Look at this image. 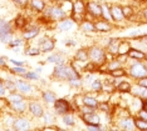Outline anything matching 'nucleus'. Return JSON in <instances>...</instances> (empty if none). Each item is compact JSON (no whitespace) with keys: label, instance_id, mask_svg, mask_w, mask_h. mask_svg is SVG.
Masks as SVG:
<instances>
[{"label":"nucleus","instance_id":"f257e3e1","mask_svg":"<svg viewBox=\"0 0 147 131\" xmlns=\"http://www.w3.org/2000/svg\"><path fill=\"white\" fill-rule=\"evenodd\" d=\"M14 25L8 21L5 18H0V41L3 44H9L13 40L14 34Z\"/></svg>","mask_w":147,"mask_h":131},{"label":"nucleus","instance_id":"f03ea898","mask_svg":"<svg viewBox=\"0 0 147 131\" xmlns=\"http://www.w3.org/2000/svg\"><path fill=\"white\" fill-rule=\"evenodd\" d=\"M88 55H89V60L92 63H94L97 66L105 65L107 61L106 50L101 48V46H91L88 49Z\"/></svg>","mask_w":147,"mask_h":131},{"label":"nucleus","instance_id":"7ed1b4c3","mask_svg":"<svg viewBox=\"0 0 147 131\" xmlns=\"http://www.w3.org/2000/svg\"><path fill=\"white\" fill-rule=\"evenodd\" d=\"M44 15H47L48 18L54 20V21H59V20H62V19H64L68 16L64 13V10H63L59 5H51V6H48V8H45Z\"/></svg>","mask_w":147,"mask_h":131},{"label":"nucleus","instance_id":"20e7f679","mask_svg":"<svg viewBox=\"0 0 147 131\" xmlns=\"http://www.w3.org/2000/svg\"><path fill=\"white\" fill-rule=\"evenodd\" d=\"M128 75L136 80L141 79L147 75V66L142 63H133V64H131V66H129Z\"/></svg>","mask_w":147,"mask_h":131},{"label":"nucleus","instance_id":"39448f33","mask_svg":"<svg viewBox=\"0 0 147 131\" xmlns=\"http://www.w3.org/2000/svg\"><path fill=\"white\" fill-rule=\"evenodd\" d=\"M52 78L58 81H68V64H55Z\"/></svg>","mask_w":147,"mask_h":131},{"label":"nucleus","instance_id":"423d86ee","mask_svg":"<svg viewBox=\"0 0 147 131\" xmlns=\"http://www.w3.org/2000/svg\"><path fill=\"white\" fill-rule=\"evenodd\" d=\"M54 105V112L55 115L58 116H62L67 112H72L73 111V107H72V104L69 101H67L65 99H57L55 102L53 104Z\"/></svg>","mask_w":147,"mask_h":131},{"label":"nucleus","instance_id":"0eeeda50","mask_svg":"<svg viewBox=\"0 0 147 131\" xmlns=\"http://www.w3.org/2000/svg\"><path fill=\"white\" fill-rule=\"evenodd\" d=\"M40 33V26L39 25H35V24H28L23 29V34H22V38L25 40V41H29V40H33L35 39L36 36L39 35Z\"/></svg>","mask_w":147,"mask_h":131},{"label":"nucleus","instance_id":"6e6552de","mask_svg":"<svg viewBox=\"0 0 147 131\" xmlns=\"http://www.w3.org/2000/svg\"><path fill=\"white\" fill-rule=\"evenodd\" d=\"M38 48L40 49L42 53H49L53 51L55 48V43L52 38H48V36H43L38 40Z\"/></svg>","mask_w":147,"mask_h":131},{"label":"nucleus","instance_id":"1a4fd4ad","mask_svg":"<svg viewBox=\"0 0 147 131\" xmlns=\"http://www.w3.org/2000/svg\"><path fill=\"white\" fill-rule=\"evenodd\" d=\"M11 127L15 131H26L32 127V121L26 117H15Z\"/></svg>","mask_w":147,"mask_h":131},{"label":"nucleus","instance_id":"9d476101","mask_svg":"<svg viewBox=\"0 0 147 131\" xmlns=\"http://www.w3.org/2000/svg\"><path fill=\"white\" fill-rule=\"evenodd\" d=\"M81 115V119L84 121V124L87 125H94V126H101V117H99L98 114H96V111L93 112H88V114H82L79 112Z\"/></svg>","mask_w":147,"mask_h":131},{"label":"nucleus","instance_id":"9b49d317","mask_svg":"<svg viewBox=\"0 0 147 131\" xmlns=\"http://www.w3.org/2000/svg\"><path fill=\"white\" fill-rule=\"evenodd\" d=\"M86 10L92 18H102V6L97 1L86 3Z\"/></svg>","mask_w":147,"mask_h":131},{"label":"nucleus","instance_id":"f8f14e48","mask_svg":"<svg viewBox=\"0 0 147 131\" xmlns=\"http://www.w3.org/2000/svg\"><path fill=\"white\" fill-rule=\"evenodd\" d=\"M28 109L30 114L34 117H38V119H42L43 115H44V107L42 106V104L39 101H29L28 102Z\"/></svg>","mask_w":147,"mask_h":131},{"label":"nucleus","instance_id":"ddd939ff","mask_svg":"<svg viewBox=\"0 0 147 131\" xmlns=\"http://www.w3.org/2000/svg\"><path fill=\"white\" fill-rule=\"evenodd\" d=\"M74 25H76V20L72 16H67V18L59 20L58 24H57V28L61 31H69V30L74 28Z\"/></svg>","mask_w":147,"mask_h":131},{"label":"nucleus","instance_id":"4468645a","mask_svg":"<svg viewBox=\"0 0 147 131\" xmlns=\"http://www.w3.org/2000/svg\"><path fill=\"white\" fill-rule=\"evenodd\" d=\"M87 10H86V4L83 0H76L73 3V14H72V18L74 19L76 16H83L86 15Z\"/></svg>","mask_w":147,"mask_h":131},{"label":"nucleus","instance_id":"2eb2a0df","mask_svg":"<svg viewBox=\"0 0 147 131\" xmlns=\"http://www.w3.org/2000/svg\"><path fill=\"white\" fill-rule=\"evenodd\" d=\"M118 126L122 130H135L136 125H135V119L131 116H126L123 119L118 120Z\"/></svg>","mask_w":147,"mask_h":131},{"label":"nucleus","instance_id":"dca6fc26","mask_svg":"<svg viewBox=\"0 0 147 131\" xmlns=\"http://www.w3.org/2000/svg\"><path fill=\"white\" fill-rule=\"evenodd\" d=\"M16 90L22 94H30L33 91V85L29 84V81H25V80H20L16 79Z\"/></svg>","mask_w":147,"mask_h":131},{"label":"nucleus","instance_id":"f3484780","mask_svg":"<svg viewBox=\"0 0 147 131\" xmlns=\"http://www.w3.org/2000/svg\"><path fill=\"white\" fill-rule=\"evenodd\" d=\"M111 8V15H112V20L116 23H119L122 20H125V15H123L122 11V6L119 5H112L109 6Z\"/></svg>","mask_w":147,"mask_h":131},{"label":"nucleus","instance_id":"a211bd4d","mask_svg":"<svg viewBox=\"0 0 147 131\" xmlns=\"http://www.w3.org/2000/svg\"><path fill=\"white\" fill-rule=\"evenodd\" d=\"M9 107H10V110H13L15 114H23L28 109V102H26L25 100H22V101H18V102H10L9 104Z\"/></svg>","mask_w":147,"mask_h":131},{"label":"nucleus","instance_id":"6ab92c4d","mask_svg":"<svg viewBox=\"0 0 147 131\" xmlns=\"http://www.w3.org/2000/svg\"><path fill=\"white\" fill-rule=\"evenodd\" d=\"M94 28H96V31L98 33H108L112 30V25L109 24L108 20H98V21L94 23Z\"/></svg>","mask_w":147,"mask_h":131},{"label":"nucleus","instance_id":"aec40b11","mask_svg":"<svg viewBox=\"0 0 147 131\" xmlns=\"http://www.w3.org/2000/svg\"><path fill=\"white\" fill-rule=\"evenodd\" d=\"M122 40L119 39H109L108 44H107V49H108L109 54L112 55H118V49H119V44H121Z\"/></svg>","mask_w":147,"mask_h":131},{"label":"nucleus","instance_id":"412c9836","mask_svg":"<svg viewBox=\"0 0 147 131\" xmlns=\"http://www.w3.org/2000/svg\"><path fill=\"white\" fill-rule=\"evenodd\" d=\"M128 58L133 59V60H145L146 59V53L142 51V50L131 48L128 51Z\"/></svg>","mask_w":147,"mask_h":131},{"label":"nucleus","instance_id":"4be33fe9","mask_svg":"<svg viewBox=\"0 0 147 131\" xmlns=\"http://www.w3.org/2000/svg\"><path fill=\"white\" fill-rule=\"evenodd\" d=\"M74 59L78 60L79 63H86V61H88V59H89L88 49H87V48H81V49H78V50H77V53H76V55H74Z\"/></svg>","mask_w":147,"mask_h":131},{"label":"nucleus","instance_id":"5701e85b","mask_svg":"<svg viewBox=\"0 0 147 131\" xmlns=\"http://www.w3.org/2000/svg\"><path fill=\"white\" fill-rule=\"evenodd\" d=\"M30 6L34 11L43 13L47 8V4H45V0H30Z\"/></svg>","mask_w":147,"mask_h":131},{"label":"nucleus","instance_id":"b1692460","mask_svg":"<svg viewBox=\"0 0 147 131\" xmlns=\"http://www.w3.org/2000/svg\"><path fill=\"white\" fill-rule=\"evenodd\" d=\"M47 63H51V64H63L65 63V59L63 56L62 53H57V54H52L47 58Z\"/></svg>","mask_w":147,"mask_h":131},{"label":"nucleus","instance_id":"393cba45","mask_svg":"<svg viewBox=\"0 0 147 131\" xmlns=\"http://www.w3.org/2000/svg\"><path fill=\"white\" fill-rule=\"evenodd\" d=\"M83 104L97 110L98 109V105H99V101L97 97H93V96H89V95H83Z\"/></svg>","mask_w":147,"mask_h":131},{"label":"nucleus","instance_id":"a878e982","mask_svg":"<svg viewBox=\"0 0 147 131\" xmlns=\"http://www.w3.org/2000/svg\"><path fill=\"white\" fill-rule=\"evenodd\" d=\"M22 100H25V97H24V95L19 94L18 90L9 92V95L6 96V101H8L9 104L10 102H18V101H22Z\"/></svg>","mask_w":147,"mask_h":131},{"label":"nucleus","instance_id":"bb28decb","mask_svg":"<svg viewBox=\"0 0 147 131\" xmlns=\"http://www.w3.org/2000/svg\"><path fill=\"white\" fill-rule=\"evenodd\" d=\"M62 122L68 127H73L76 125V117L72 112H67L64 115H62Z\"/></svg>","mask_w":147,"mask_h":131},{"label":"nucleus","instance_id":"cd10ccee","mask_svg":"<svg viewBox=\"0 0 147 131\" xmlns=\"http://www.w3.org/2000/svg\"><path fill=\"white\" fill-rule=\"evenodd\" d=\"M42 97H43V100H44L45 104H54L55 100H57L55 92L51 91V90H45V91H43Z\"/></svg>","mask_w":147,"mask_h":131},{"label":"nucleus","instance_id":"c85d7f7f","mask_svg":"<svg viewBox=\"0 0 147 131\" xmlns=\"http://www.w3.org/2000/svg\"><path fill=\"white\" fill-rule=\"evenodd\" d=\"M59 6L64 10V13L68 16H72L73 14V3L71 0H64V1H61L59 3Z\"/></svg>","mask_w":147,"mask_h":131},{"label":"nucleus","instance_id":"c756f323","mask_svg":"<svg viewBox=\"0 0 147 131\" xmlns=\"http://www.w3.org/2000/svg\"><path fill=\"white\" fill-rule=\"evenodd\" d=\"M13 25H14L15 29H24L26 25H28V20H26L23 15H18L14 20V23H13Z\"/></svg>","mask_w":147,"mask_h":131},{"label":"nucleus","instance_id":"7c9ffc66","mask_svg":"<svg viewBox=\"0 0 147 131\" xmlns=\"http://www.w3.org/2000/svg\"><path fill=\"white\" fill-rule=\"evenodd\" d=\"M81 29H82V31H84V33H93V31H96L94 23L88 21V20H83V21L81 23Z\"/></svg>","mask_w":147,"mask_h":131},{"label":"nucleus","instance_id":"2f4dec72","mask_svg":"<svg viewBox=\"0 0 147 131\" xmlns=\"http://www.w3.org/2000/svg\"><path fill=\"white\" fill-rule=\"evenodd\" d=\"M116 89L118 90L119 92H129L131 91V89H132V86H131V84H129L128 81H121V82H118L116 85Z\"/></svg>","mask_w":147,"mask_h":131},{"label":"nucleus","instance_id":"473e14b6","mask_svg":"<svg viewBox=\"0 0 147 131\" xmlns=\"http://www.w3.org/2000/svg\"><path fill=\"white\" fill-rule=\"evenodd\" d=\"M101 6H102V18L105 19V20H108V21H111V20H112L111 8H109V6L107 5L106 3H102Z\"/></svg>","mask_w":147,"mask_h":131},{"label":"nucleus","instance_id":"72a5a7b5","mask_svg":"<svg viewBox=\"0 0 147 131\" xmlns=\"http://www.w3.org/2000/svg\"><path fill=\"white\" fill-rule=\"evenodd\" d=\"M91 89L96 92H102L103 91V81L99 79H94L91 82Z\"/></svg>","mask_w":147,"mask_h":131},{"label":"nucleus","instance_id":"f704fd0d","mask_svg":"<svg viewBox=\"0 0 147 131\" xmlns=\"http://www.w3.org/2000/svg\"><path fill=\"white\" fill-rule=\"evenodd\" d=\"M23 78L29 80V81H39V80H40V75L36 71H26L24 75H23Z\"/></svg>","mask_w":147,"mask_h":131},{"label":"nucleus","instance_id":"c9c22d12","mask_svg":"<svg viewBox=\"0 0 147 131\" xmlns=\"http://www.w3.org/2000/svg\"><path fill=\"white\" fill-rule=\"evenodd\" d=\"M109 75H111L113 79H118V78H123V76L128 75V74L126 72V70L123 68H118V69H115V70H112V71H109Z\"/></svg>","mask_w":147,"mask_h":131},{"label":"nucleus","instance_id":"e433bc0d","mask_svg":"<svg viewBox=\"0 0 147 131\" xmlns=\"http://www.w3.org/2000/svg\"><path fill=\"white\" fill-rule=\"evenodd\" d=\"M135 125H136V129L138 130H142V131H146L147 130V120L142 119V117H136L135 119Z\"/></svg>","mask_w":147,"mask_h":131},{"label":"nucleus","instance_id":"4c0bfd02","mask_svg":"<svg viewBox=\"0 0 147 131\" xmlns=\"http://www.w3.org/2000/svg\"><path fill=\"white\" fill-rule=\"evenodd\" d=\"M42 119L44 120V124H45V125H53V124H54V121H55L54 114H52L51 111L44 112V115H43Z\"/></svg>","mask_w":147,"mask_h":131},{"label":"nucleus","instance_id":"58836bf2","mask_svg":"<svg viewBox=\"0 0 147 131\" xmlns=\"http://www.w3.org/2000/svg\"><path fill=\"white\" fill-rule=\"evenodd\" d=\"M4 86H5L6 90H9V92L15 91L16 90V82H15V80L11 79V78L4 80Z\"/></svg>","mask_w":147,"mask_h":131},{"label":"nucleus","instance_id":"ea45409f","mask_svg":"<svg viewBox=\"0 0 147 131\" xmlns=\"http://www.w3.org/2000/svg\"><path fill=\"white\" fill-rule=\"evenodd\" d=\"M68 85L73 87V89H79V87H82L83 86V79L82 78H77V79H71V80H68Z\"/></svg>","mask_w":147,"mask_h":131},{"label":"nucleus","instance_id":"a19ab883","mask_svg":"<svg viewBox=\"0 0 147 131\" xmlns=\"http://www.w3.org/2000/svg\"><path fill=\"white\" fill-rule=\"evenodd\" d=\"M122 11H123V15H125V19H132L133 15H135V10L129 5L122 6Z\"/></svg>","mask_w":147,"mask_h":131},{"label":"nucleus","instance_id":"79ce46f5","mask_svg":"<svg viewBox=\"0 0 147 131\" xmlns=\"http://www.w3.org/2000/svg\"><path fill=\"white\" fill-rule=\"evenodd\" d=\"M40 49L36 46V48H33V46H29V48L25 49L24 51V55H28V56H38L40 55Z\"/></svg>","mask_w":147,"mask_h":131},{"label":"nucleus","instance_id":"37998d69","mask_svg":"<svg viewBox=\"0 0 147 131\" xmlns=\"http://www.w3.org/2000/svg\"><path fill=\"white\" fill-rule=\"evenodd\" d=\"M9 71L13 72V75H18V76H23L24 74L26 72V69L24 68V66H15L11 69H9Z\"/></svg>","mask_w":147,"mask_h":131},{"label":"nucleus","instance_id":"c03bdc74","mask_svg":"<svg viewBox=\"0 0 147 131\" xmlns=\"http://www.w3.org/2000/svg\"><path fill=\"white\" fill-rule=\"evenodd\" d=\"M24 43H25V40L23 38H20V39L18 38V39H13L8 44V45H9V48H11V49L16 48V46H20V48H22V46H24Z\"/></svg>","mask_w":147,"mask_h":131},{"label":"nucleus","instance_id":"a18cd8bd","mask_svg":"<svg viewBox=\"0 0 147 131\" xmlns=\"http://www.w3.org/2000/svg\"><path fill=\"white\" fill-rule=\"evenodd\" d=\"M129 49H131V45L127 41H121L119 44V49H118V54H128Z\"/></svg>","mask_w":147,"mask_h":131},{"label":"nucleus","instance_id":"49530a36","mask_svg":"<svg viewBox=\"0 0 147 131\" xmlns=\"http://www.w3.org/2000/svg\"><path fill=\"white\" fill-rule=\"evenodd\" d=\"M118 68H122V64L118 61V60H113V61H111L107 65V70H108V72L109 71H112V70H115V69H118Z\"/></svg>","mask_w":147,"mask_h":131},{"label":"nucleus","instance_id":"de8ad7c7","mask_svg":"<svg viewBox=\"0 0 147 131\" xmlns=\"http://www.w3.org/2000/svg\"><path fill=\"white\" fill-rule=\"evenodd\" d=\"M93 80H94L93 72H87V74H86V78L83 79V82H84V84H91Z\"/></svg>","mask_w":147,"mask_h":131},{"label":"nucleus","instance_id":"09e8293b","mask_svg":"<svg viewBox=\"0 0 147 131\" xmlns=\"http://www.w3.org/2000/svg\"><path fill=\"white\" fill-rule=\"evenodd\" d=\"M137 85H140V86H142V87H145V89H147V75L137 80Z\"/></svg>","mask_w":147,"mask_h":131},{"label":"nucleus","instance_id":"8fccbe9b","mask_svg":"<svg viewBox=\"0 0 147 131\" xmlns=\"http://www.w3.org/2000/svg\"><path fill=\"white\" fill-rule=\"evenodd\" d=\"M5 92H6V89L4 86V81L0 79V97H4L5 96Z\"/></svg>","mask_w":147,"mask_h":131},{"label":"nucleus","instance_id":"3c124183","mask_svg":"<svg viewBox=\"0 0 147 131\" xmlns=\"http://www.w3.org/2000/svg\"><path fill=\"white\" fill-rule=\"evenodd\" d=\"M14 120H15V117H13V116H6V119H5V121H4V124L6 126H13V122H14Z\"/></svg>","mask_w":147,"mask_h":131},{"label":"nucleus","instance_id":"603ef678","mask_svg":"<svg viewBox=\"0 0 147 131\" xmlns=\"http://www.w3.org/2000/svg\"><path fill=\"white\" fill-rule=\"evenodd\" d=\"M13 65H15V66H24L25 65V63L24 61H20V60H14V59H10L9 60Z\"/></svg>","mask_w":147,"mask_h":131},{"label":"nucleus","instance_id":"864d4df0","mask_svg":"<svg viewBox=\"0 0 147 131\" xmlns=\"http://www.w3.org/2000/svg\"><path fill=\"white\" fill-rule=\"evenodd\" d=\"M138 116L142 117V119H145V120H147V111L146 110H143V109H141L138 111Z\"/></svg>","mask_w":147,"mask_h":131},{"label":"nucleus","instance_id":"5fc2aeb1","mask_svg":"<svg viewBox=\"0 0 147 131\" xmlns=\"http://www.w3.org/2000/svg\"><path fill=\"white\" fill-rule=\"evenodd\" d=\"M4 56H0V68H6V61Z\"/></svg>","mask_w":147,"mask_h":131},{"label":"nucleus","instance_id":"6e6d98bb","mask_svg":"<svg viewBox=\"0 0 147 131\" xmlns=\"http://www.w3.org/2000/svg\"><path fill=\"white\" fill-rule=\"evenodd\" d=\"M76 44H77V43L74 41V40H72V39L65 40V45H67V46H74Z\"/></svg>","mask_w":147,"mask_h":131},{"label":"nucleus","instance_id":"4d7b16f0","mask_svg":"<svg viewBox=\"0 0 147 131\" xmlns=\"http://www.w3.org/2000/svg\"><path fill=\"white\" fill-rule=\"evenodd\" d=\"M43 130H45V131H48V130H59V127L49 125V126H45V127H43Z\"/></svg>","mask_w":147,"mask_h":131},{"label":"nucleus","instance_id":"13d9d810","mask_svg":"<svg viewBox=\"0 0 147 131\" xmlns=\"http://www.w3.org/2000/svg\"><path fill=\"white\" fill-rule=\"evenodd\" d=\"M141 14H142V18H143V19H145L146 21H147V8H145V9L142 10V13H141Z\"/></svg>","mask_w":147,"mask_h":131},{"label":"nucleus","instance_id":"bf43d9fd","mask_svg":"<svg viewBox=\"0 0 147 131\" xmlns=\"http://www.w3.org/2000/svg\"><path fill=\"white\" fill-rule=\"evenodd\" d=\"M142 109L147 111V99H145V101H142Z\"/></svg>","mask_w":147,"mask_h":131},{"label":"nucleus","instance_id":"052dcab7","mask_svg":"<svg viewBox=\"0 0 147 131\" xmlns=\"http://www.w3.org/2000/svg\"><path fill=\"white\" fill-rule=\"evenodd\" d=\"M35 71H36V72H38V74H42V71H43V69H42V68H39V66H38V68H36V69H35Z\"/></svg>","mask_w":147,"mask_h":131},{"label":"nucleus","instance_id":"680f3d73","mask_svg":"<svg viewBox=\"0 0 147 131\" xmlns=\"http://www.w3.org/2000/svg\"><path fill=\"white\" fill-rule=\"evenodd\" d=\"M13 3H15V4H19V1H20V0H11Z\"/></svg>","mask_w":147,"mask_h":131},{"label":"nucleus","instance_id":"e2e57ef3","mask_svg":"<svg viewBox=\"0 0 147 131\" xmlns=\"http://www.w3.org/2000/svg\"><path fill=\"white\" fill-rule=\"evenodd\" d=\"M146 60H147V51H146Z\"/></svg>","mask_w":147,"mask_h":131},{"label":"nucleus","instance_id":"0e129e2a","mask_svg":"<svg viewBox=\"0 0 147 131\" xmlns=\"http://www.w3.org/2000/svg\"><path fill=\"white\" fill-rule=\"evenodd\" d=\"M141 1H146V0H141Z\"/></svg>","mask_w":147,"mask_h":131}]
</instances>
